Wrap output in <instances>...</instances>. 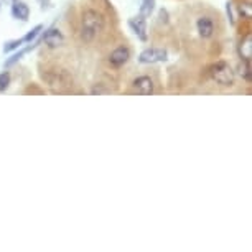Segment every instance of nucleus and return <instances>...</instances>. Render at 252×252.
Here are the masks:
<instances>
[{
    "instance_id": "f257e3e1",
    "label": "nucleus",
    "mask_w": 252,
    "mask_h": 252,
    "mask_svg": "<svg viewBox=\"0 0 252 252\" xmlns=\"http://www.w3.org/2000/svg\"><path fill=\"white\" fill-rule=\"evenodd\" d=\"M104 28V18L96 10H86L83 13V38L91 40Z\"/></svg>"
},
{
    "instance_id": "f03ea898",
    "label": "nucleus",
    "mask_w": 252,
    "mask_h": 252,
    "mask_svg": "<svg viewBox=\"0 0 252 252\" xmlns=\"http://www.w3.org/2000/svg\"><path fill=\"white\" fill-rule=\"evenodd\" d=\"M211 76L221 86H232L234 84V71L226 61H220L211 68Z\"/></svg>"
},
{
    "instance_id": "7ed1b4c3",
    "label": "nucleus",
    "mask_w": 252,
    "mask_h": 252,
    "mask_svg": "<svg viewBox=\"0 0 252 252\" xmlns=\"http://www.w3.org/2000/svg\"><path fill=\"white\" fill-rule=\"evenodd\" d=\"M168 58V53L163 48H147L140 53L139 61L144 64H154V63H161V61H166Z\"/></svg>"
},
{
    "instance_id": "20e7f679",
    "label": "nucleus",
    "mask_w": 252,
    "mask_h": 252,
    "mask_svg": "<svg viewBox=\"0 0 252 252\" xmlns=\"http://www.w3.org/2000/svg\"><path fill=\"white\" fill-rule=\"evenodd\" d=\"M130 58V51L129 48H126V46H119V48H116L111 53V56H109V63H111L112 66H116V68H119V66L126 64L127 61H129Z\"/></svg>"
},
{
    "instance_id": "39448f33",
    "label": "nucleus",
    "mask_w": 252,
    "mask_h": 252,
    "mask_svg": "<svg viewBox=\"0 0 252 252\" xmlns=\"http://www.w3.org/2000/svg\"><path fill=\"white\" fill-rule=\"evenodd\" d=\"M129 27L132 28V32H134L142 41H145L147 38H149V35H147V20H145V17L139 15V17L130 18Z\"/></svg>"
},
{
    "instance_id": "423d86ee",
    "label": "nucleus",
    "mask_w": 252,
    "mask_h": 252,
    "mask_svg": "<svg viewBox=\"0 0 252 252\" xmlns=\"http://www.w3.org/2000/svg\"><path fill=\"white\" fill-rule=\"evenodd\" d=\"M134 91L142 96H150L154 93V81L149 76H140L134 81Z\"/></svg>"
},
{
    "instance_id": "0eeeda50",
    "label": "nucleus",
    "mask_w": 252,
    "mask_h": 252,
    "mask_svg": "<svg viewBox=\"0 0 252 252\" xmlns=\"http://www.w3.org/2000/svg\"><path fill=\"white\" fill-rule=\"evenodd\" d=\"M43 41L50 48H58V46L63 45L64 36H63V33L60 30H56V28H50V30H46L43 33Z\"/></svg>"
},
{
    "instance_id": "6e6552de",
    "label": "nucleus",
    "mask_w": 252,
    "mask_h": 252,
    "mask_svg": "<svg viewBox=\"0 0 252 252\" xmlns=\"http://www.w3.org/2000/svg\"><path fill=\"white\" fill-rule=\"evenodd\" d=\"M12 17L17 18V20L27 22L28 17H30V8L25 2L22 0H13L12 2Z\"/></svg>"
},
{
    "instance_id": "1a4fd4ad",
    "label": "nucleus",
    "mask_w": 252,
    "mask_h": 252,
    "mask_svg": "<svg viewBox=\"0 0 252 252\" xmlns=\"http://www.w3.org/2000/svg\"><path fill=\"white\" fill-rule=\"evenodd\" d=\"M196 28L199 32V35L203 38H211L213 33H215V23L209 17H201L199 20L196 22Z\"/></svg>"
},
{
    "instance_id": "9d476101",
    "label": "nucleus",
    "mask_w": 252,
    "mask_h": 252,
    "mask_svg": "<svg viewBox=\"0 0 252 252\" xmlns=\"http://www.w3.org/2000/svg\"><path fill=\"white\" fill-rule=\"evenodd\" d=\"M239 55L244 61H251V55H252V36H251V33H247V35L244 36V40L241 41Z\"/></svg>"
},
{
    "instance_id": "9b49d317",
    "label": "nucleus",
    "mask_w": 252,
    "mask_h": 252,
    "mask_svg": "<svg viewBox=\"0 0 252 252\" xmlns=\"http://www.w3.org/2000/svg\"><path fill=\"white\" fill-rule=\"evenodd\" d=\"M155 10V0H142V7H140V15L142 17H150L152 12Z\"/></svg>"
},
{
    "instance_id": "f8f14e48",
    "label": "nucleus",
    "mask_w": 252,
    "mask_h": 252,
    "mask_svg": "<svg viewBox=\"0 0 252 252\" xmlns=\"http://www.w3.org/2000/svg\"><path fill=\"white\" fill-rule=\"evenodd\" d=\"M41 30H43V25H36L32 32H28L27 35L22 38V41L23 43H32V40H35V38L38 36V33H40Z\"/></svg>"
},
{
    "instance_id": "ddd939ff",
    "label": "nucleus",
    "mask_w": 252,
    "mask_h": 252,
    "mask_svg": "<svg viewBox=\"0 0 252 252\" xmlns=\"http://www.w3.org/2000/svg\"><path fill=\"white\" fill-rule=\"evenodd\" d=\"M35 46H36V45H35V43H33V45H30V46H27V48H25V50L18 51V53H17V55H13V56H12V60H8V61H7V66H10V64H13V63H17V61H18V60H20V58H22V56H23V55H25V53H28V51H30V50H33V48H35Z\"/></svg>"
},
{
    "instance_id": "4468645a",
    "label": "nucleus",
    "mask_w": 252,
    "mask_h": 252,
    "mask_svg": "<svg viewBox=\"0 0 252 252\" xmlns=\"http://www.w3.org/2000/svg\"><path fill=\"white\" fill-rule=\"evenodd\" d=\"M10 73H2L0 74V91H5V89L8 88V84H10Z\"/></svg>"
},
{
    "instance_id": "2eb2a0df",
    "label": "nucleus",
    "mask_w": 252,
    "mask_h": 252,
    "mask_svg": "<svg viewBox=\"0 0 252 252\" xmlns=\"http://www.w3.org/2000/svg\"><path fill=\"white\" fill-rule=\"evenodd\" d=\"M22 43H23L22 38H20V40H12V41H8V43H5V46H3V51H5V53H10L12 50L18 48V46H20Z\"/></svg>"
},
{
    "instance_id": "dca6fc26",
    "label": "nucleus",
    "mask_w": 252,
    "mask_h": 252,
    "mask_svg": "<svg viewBox=\"0 0 252 252\" xmlns=\"http://www.w3.org/2000/svg\"><path fill=\"white\" fill-rule=\"evenodd\" d=\"M239 12L242 17L251 18V3H241L239 5Z\"/></svg>"
},
{
    "instance_id": "f3484780",
    "label": "nucleus",
    "mask_w": 252,
    "mask_h": 252,
    "mask_svg": "<svg viewBox=\"0 0 252 252\" xmlns=\"http://www.w3.org/2000/svg\"><path fill=\"white\" fill-rule=\"evenodd\" d=\"M5 2H13V0H5Z\"/></svg>"
}]
</instances>
